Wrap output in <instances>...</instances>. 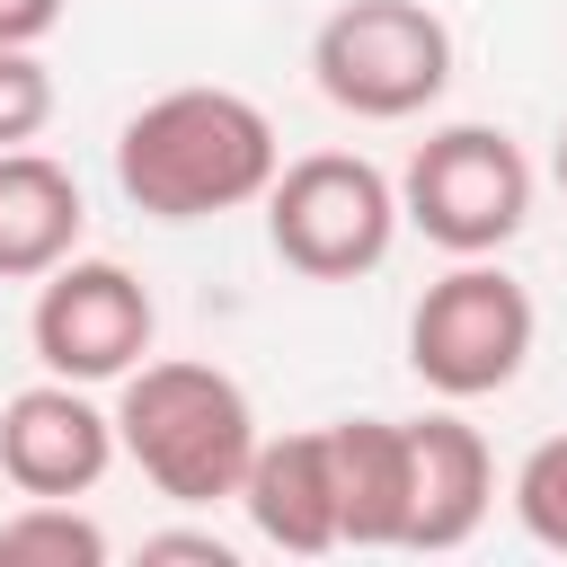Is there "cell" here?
<instances>
[{
  "mask_svg": "<svg viewBox=\"0 0 567 567\" xmlns=\"http://www.w3.org/2000/svg\"><path fill=\"white\" fill-rule=\"evenodd\" d=\"M159 337V310L142 292L133 266L115 257H62L44 284H35V310H27V346L53 381H89V390H115Z\"/></svg>",
  "mask_w": 567,
  "mask_h": 567,
  "instance_id": "52a82bcc",
  "label": "cell"
},
{
  "mask_svg": "<svg viewBox=\"0 0 567 567\" xmlns=\"http://www.w3.org/2000/svg\"><path fill=\"white\" fill-rule=\"evenodd\" d=\"M71 0H0V44H44Z\"/></svg>",
  "mask_w": 567,
  "mask_h": 567,
  "instance_id": "e0dca14e",
  "label": "cell"
},
{
  "mask_svg": "<svg viewBox=\"0 0 567 567\" xmlns=\"http://www.w3.org/2000/svg\"><path fill=\"white\" fill-rule=\"evenodd\" d=\"M399 186L363 151H301L266 186V248L310 284H354L399 248Z\"/></svg>",
  "mask_w": 567,
  "mask_h": 567,
  "instance_id": "277c9868",
  "label": "cell"
},
{
  "mask_svg": "<svg viewBox=\"0 0 567 567\" xmlns=\"http://www.w3.org/2000/svg\"><path fill=\"white\" fill-rule=\"evenodd\" d=\"M106 532L71 505V496H27L0 523V567H106Z\"/></svg>",
  "mask_w": 567,
  "mask_h": 567,
  "instance_id": "4fadbf2b",
  "label": "cell"
},
{
  "mask_svg": "<svg viewBox=\"0 0 567 567\" xmlns=\"http://www.w3.org/2000/svg\"><path fill=\"white\" fill-rule=\"evenodd\" d=\"M328 470L346 549H408V416H337Z\"/></svg>",
  "mask_w": 567,
  "mask_h": 567,
  "instance_id": "7c38bea8",
  "label": "cell"
},
{
  "mask_svg": "<svg viewBox=\"0 0 567 567\" xmlns=\"http://www.w3.org/2000/svg\"><path fill=\"white\" fill-rule=\"evenodd\" d=\"M496 505V461H487V434L443 399L425 416H408V549L443 558L461 540H478Z\"/></svg>",
  "mask_w": 567,
  "mask_h": 567,
  "instance_id": "9c48e42d",
  "label": "cell"
},
{
  "mask_svg": "<svg viewBox=\"0 0 567 567\" xmlns=\"http://www.w3.org/2000/svg\"><path fill=\"white\" fill-rule=\"evenodd\" d=\"M239 514L266 549L284 558H328L346 549L337 532V470H328V425H301V434H266L248 478H239Z\"/></svg>",
  "mask_w": 567,
  "mask_h": 567,
  "instance_id": "30bf717a",
  "label": "cell"
},
{
  "mask_svg": "<svg viewBox=\"0 0 567 567\" xmlns=\"http://www.w3.org/2000/svg\"><path fill=\"white\" fill-rule=\"evenodd\" d=\"M53 124V71L35 62V44H0V151L35 142Z\"/></svg>",
  "mask_w": 567,
  "mask_h": 567,
  "instance_id": "9a60e30c",
  "label": "cell"
},
{
  "mask_svg": "<svg viewBox=\"0 0 567 567\" xmlns=\"http://www.w3.org/2000/svg\"><path fill=\"white\" fill-rule=\"evenodd\" d=\"M514 523L549 558H567V434H549V443L523 452V470H514Z\"/></svg>",
  "mask_w": 567,
  "mask_h": 567,
  "instance_id": "5bb4252c",
  "label": "cell"
},
{
  "mask_svg": "<svg viewBox=\"0 0 567 567\" xmlns=\"http://www.w3.org/2000/svg\"><path fill=\"white\" fill-rule=\"evenodd\" d=\"M115 443L168 505H239V478L257 461V408L221 363L195 354H142L115 381Z\"/></svg>",
  "mask_w": 567,
  "mask_h": 567,
  "instance_id": "7a4b0ae2",
  "label": "cell"
},
{
  "mask_svg": "<svg viewBox=\"0 0 567 567\" xmlns=\"http://www.w3.org/2000/svg\"><path fill=\"white\" fill-rule=\"evenodd\" d=\"M142 558H186V567H230V540L221 532H151Z\"/></svg>",
  "mask_w": 567,
  "mask_h": 567,
  "instance_id": "2e32d148",
  "label": "cell"
},
{
  "mask_svg": "<svg viewBox=\"0 0 567 567\" xmlns=\"http://www.w3.org/2000/svg\"><path fill=\"white\" fill-rule=\"evenodd\" d=\"M310 80L354 124H408L452 89V27L425 0H337L310 35Z\"/></svg>",
  "mask_w": 567,
  "mask_h": 567,
  "instance_id": "3957f363",
  "label": "cell"
},
{
  "mask_svg": "<svg viewBox=\"0 0 567 567\" xmlns=\"http://www.w3.org/2000/svg\"><path fill=\"white\" fill-rule=\"evenodd\" d=\"M532 337H540L532 292L496 257H452V275H434L408 310V372L434 399L470 408V399H496L532 363Z\"/></svg>",
  "mask_w": 567,
  "mask_h": 567,
  "instance_id": "5b68a950",
  "label": "cell"
},
{
  "mask_svg": "<svg viewBox=\"0 0 567 567\" xmlns=\"http://www.w3.org/2000/svg\"><path fill=\"white\" fill-rule=\"evenodd\" d=\"M399 213L443 257H496L532 221V159L505 124H443L408 151Z\"/></svg>",
  "mask_w": 567,
  "mask_h": 567,
  "instance_id": "8992f818",
  "label": "cell"
},
{
  "mask_svg": "<svg viewBox=\"0 0 567 567\" xmlns=\"http://www.w3.org/2000/svg\"><path fill=\"white\" fill-rule=\"evenodd\" d=\"M80 177L53 151H0V284H44L62 257H80Z\"/></svg>",
  "mask_w": 567,
  "mask_h": 567,
  "instance_id": "8fae6325",
  "label": "cell"
},
{
  "mask_svg": "<svg viewBox=\"0 0 567 567\" xmlns=\"http://www.w3.org/2000/svg\"><path fill=\"white\" fill-rule=\"evenodd\" d=\"M558 186H567V133H558Z\"/></svg>",
  "mask_w": 567,
  "mask_h": 567,
  "instance_id": "ac0fdd59",
  "label": "cell"
},
{
  "mask_svg": "<svg viewBox=\"0 0 567 567\" xmlns=\"http://www.w3.org/2000/svg\"><path fill=\"white\" fill-rule=\"evenodd\" d=\"M275 168H284L275 115L239 89H213V80L159 89L115 133V186L151 221H221L239 204H266Z\"/></svg>",
  "mask_w": 567,
  "mask_h": 567,
  "instance_id": "6da1fadb",
  "label": "cell"
},
{
  "mask_svg": "<svg viewBox=\"0 0 567 567\" xmlns=\"http://www.w3.org/2000/svg\"><path fill=\"white\" fill-rule=\"evenodd\" d=\"M115 408L89 399V381H27L0 408V478L18 496H89L115 470Z\"/></svg>",
  "mask_w": 567,
  "mask_h": 567,
  "instance_id": "ba28073f",
  "label": "cell"
}]
</instances>
